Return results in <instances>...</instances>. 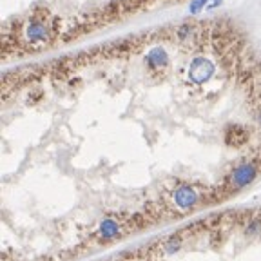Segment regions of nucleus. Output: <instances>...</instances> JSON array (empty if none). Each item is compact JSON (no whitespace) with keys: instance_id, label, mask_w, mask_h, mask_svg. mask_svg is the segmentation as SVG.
<instances>
[{"instance_id":"obj_1","label":"nucleus","mask_w":261,"mask_h":261,"mask_svg":"<svg viewBox=\"0 0 261 261\" xmlns=\"http://www.w3.org/2000/svg\"><path fill=\"white\" fill-rule=\"evenodd\" d=\"M216 64L209 56H202L198 54L194 58L190 60L187 69H185V78L187 82L192 83V85H207L210 80L216 75Z\"/></svg>"},{"instance_id":"obj_2","label":"nucleus","mask_w":261,"mask_h":261,"mask_svg":"<svg viewBox=\"0 0 261 261\" xmlns=\"http://www.w3.org/2000/svg\"><path fill=\"white\" fill-rule=\"evenodd\" d=\"M198 202H200V196H198V192H196L192 187H189V185H183V187H180V189L174 192V203H176L180 209L194 207Z\"/></svg>"},{"instance_id":"obj_3","label":"nucleus","mask_w":261,"mask_h":261,"mask_svg":"<svg viewBox=\"0 0 261 261\" xmlns=\"http://www.w3.org/2000/svg\"><path fill=\"white\" fill-rule=\"evenodd\" d=\"M118 223L113 220H105L104 223L100 225V234L102 237H105V239H109V237H114L116 234H118Z\"/></svg>"}]
</instances>
